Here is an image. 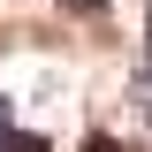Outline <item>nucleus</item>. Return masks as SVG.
Here are the masks:
<instances>
[{"instance_id":"f257e3e1","label":"nucleus","mask_w":152,"mask_h":152,"mask_svg":"<svg viewBox=\"0 0 152 152\" xmlns=\"http://www.w3.org/2000/svg\"><path fill=\"white\" fill-rule=\"evenodd\" d=\"M84 152H122V145H107V137H91V145H84Z\"/></svg>"}]
</instances>
